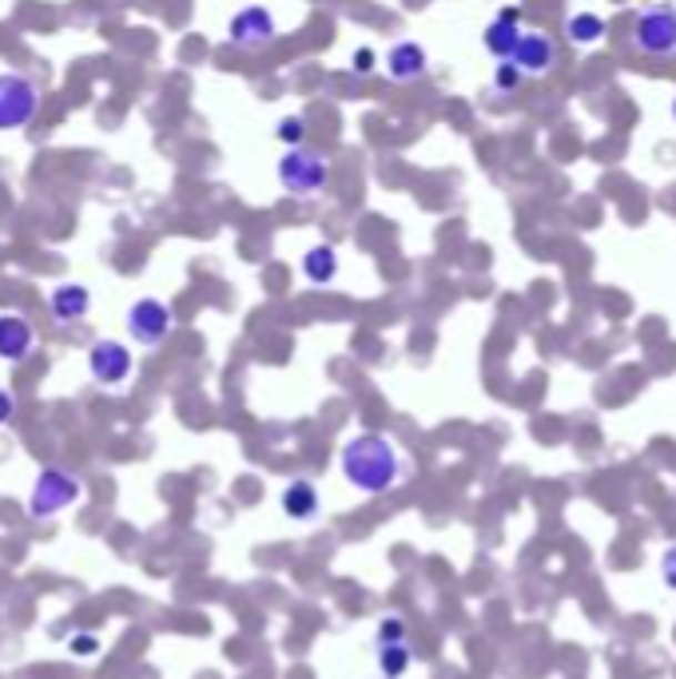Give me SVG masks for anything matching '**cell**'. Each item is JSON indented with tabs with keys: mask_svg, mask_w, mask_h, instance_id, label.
<instances>
[{
	"mask_svg": "<svg viewBox=\"0 0 676 679\" xmlns=\"http://www.w3.org/2000/svg\"><path fill=\"white\" fill-rule=\"evenodd\" d=\"M343 477L359 493H391L402 482V453L382 434H359L343 445Z\"/></svg>",
	"mask_w": 676,
	"mask_h": 679,
	"instance_id": "1",
	"label": "cell"
},
{
	"mask_svg": "<svg viewBox=\"0 0 676 679\" xmlns=\"http://www.w3.org/2000/svg\"><path fill=\"white\" fill-rule=\"evenodd\" d=\"M275 175H279V188L306 199V195H319L331 183V163L311 148H286Z\"/></svg>",
	"mask_w": 676,
	"mask_h": 679,
	"instance_id": "2",
	"label": "cell"
},
{
	"mask_svg": "<svg viewBox=\"0 0 676 679\" xmlns=\"http://www.w3.org/2000/svg\"><path fill=\"white\" fill-rule=\"evenodd\" d=\"M80 500V477L77 473L60 469V465H48V469L37 473L29 493V509L32 517H57V513L72 509Z\"/></svg>",
	"mask_w": 676,
	"mask_h": 679,
	"instance_id": "3",
	"label": "cell"
},
{
	"mask_svg": "<svg viewBox=\"0 0 676 679\" xmlns=\"http://www.w3.org/2000/svg\"><path fill=\"white\" fill-rule=\"evenodd\" d=\"M633 44L645 57H673L676 52V4H645L633 20Z\"/></svg>",
	"mask_w": 676,
	"mask_h": 679,
	"instance_id": "4",
	"label": "cell"
},
{
	"mask_svg": "<svg viewBox=\"0 0 676 679\" xmlns=\"http://www.w3.org/2000/svg\"><path fill=\"white\" fill-rule=\"evenodd\" d=\"M40 112V88L29 75L0 72V132H17L29 128Z\"/></svg>",
	"mask_w": 676,
	"mask_h": 679,
	"instance_id": "5",
	"label": "cell"
},
{
	"mask_svg": "<svg viewBox=\"0 0 676 679\" xmlns=\"http://www.w3.org/2000/svg\"><path fill=\"white\" fill-rule=\"evenodd\" d=\"M275 37H279V20L268 4H248L228 24V40L235 48H243V52H259V48H268Z\"/></svg>",
	"mask_w": 676,
	"mask_h": 679,
	"instance_id": "6",
	"label": "cell"
},
{
	"mask_svg": "<svg viewBox=\"0 0 676 679\" xmlns=\"http://www.w3.org/2000/svg\"><path fill=\"white\" fill-rule=\"evenodd\" d=\"M175 318H172V306L160 298H135L132 311H128V334H132V342H140V346H160L168 334H172Z\"/></svg>",
	"mask_w": 676,
	"mask_h": 679,
	"instance_id": "7",
	"label": "cell"
},
{
	"mask_svg": "<svg viewBox=\"0 0 676 679\" xmlns=\"http://www.w3.org/2000/svg\"><path fill=\"white\" fill-rule=\"evenodd\" d=\"M132 349L124 346V342L115 338H100L92 342V349H88V374L100 382V386H124L128 377H132Z\"/></svg>",
	"mask_w": 676,
	"mask_h": 679,
	"instance_id": "8",
	"label": "cell"
},
{
	"mask_svg": "<svg viewBox=\"0 0 676 679\" xmlns=\"http://www.w3.org/2000/svg\"><path fill=\"white\" fill-rule=\"evenodd\" d=\"M514 64L525 75H545L557 64V40L545 37V32H522V40L514 48Z\"/></svg>",
	"mask_w": 676,
	"mask_h": 679,
	"instance_id": "9",
	"label": "cell"
},
{
	"mask_svg": "<svg viewBox=\"0 0 676 679\" xmlns=\"http://www.w3.org/2000/svg\"><path fill=\"white\" fill-rule=\"evenodd\" d=\"M430 72V52L418 40H398V44L386 52V75L398 80V84H414Z\"/></svg>",
	"mask_w": 676,
	"mask_h": 679,
	"instance_id": "10",
	"label": "cell"
},
{
	"mask_svg": "<svg viewBox=\"0 0 676 679\" xmlns=\"http://www.w3.org/2000/svg\"><path fill=\"white\" fill-rule=\"evenodd\" d=\"M517 20H522V4H505L502 12H497L494 20H490L486 29V52L497 60H514V48L517 40H522V29H517Z\"/></svg>",
	"mask_w": 676,
	"mask_h": 679,
	"instance_id": "11",
	"label": "cell"
},
{
	"mask_svg": "<svg viewBox=\"0 0 676 679\" xmlns=\"http://www.w3.org/2000/svg\"><path fill=\"white\" fill-rule=\"evenodd\" d=\"M37 346V331L29 318L20 314H0V358L4 362H24Z\"/></svg>",
	"mask_w": 676,
	"mask_h": 679,
	"instance_id": "12",
	"label": "cell"
},
{
	"mask_svg": "<svg viewBox=\"0 0 676 679\" xmlns=\"http://www.w3.org/2000/svg\"><path fill=\"white\" fill-rule=\"evenodd\" d=\"M303 278L311 286H331L339 278V251L331 243H315L303 255Z\"/></svg>",
	"mask_w": 676,
	"mask_h": 679,
	"instance_id": "13",
	"label": "cell"
},
{
	"mask_svg": "<svg viewBox=\"0 0 676 679\" xmlns=\"http://www.w3.org/2000/svg\"><path fill=\"white\" fill-rule=\"evenodd\" d=\"M48 306H52V318L57 322H77V318H84L88 306H92V294H88V286H80V283H64L52 291Z\"/></svg>",
	"mask_w": 676,
	"mask_h": 679,
	"instance_id": "14",
	"label": "cell"
},
{
	"mask_svg": "<svg viewBox=\"0 0 676 679\" xmlns=\"http://www.w3.org/2000/svg\"><path fill=\"white\" fill-rule=\"evenodd\" d=\"M283 513L291 520H311L319 513V489L315 482H306V477H299V482H291L283 489Z\"/></svg>",
	"mask_w": 676,
	"mask_h": 679,
	"instance_id": "15",
	"label": "cell"
},
{
	"mask_svg": "<svg viewBox=\"0 0 676 679\" xmlns=\"http://www.w3.org/2000/svg\"><path fill=\"white\" fill-rule=\"evenodd\" d=\"M605 37V20L597 17V12H573V17H565V40L569 44H597V40Z\"/></svg>",
	"mask_w": 676,
	"mask_h": 679,
	"instance_id": "16",
	"label": "cell"
},
{
	"mask_svg": "<svg viewBox=\"0 0 676 679\" xmlns=\"http://www.w3.org/2000/svg\"><path fill=\"white\" fill-rule=\"evenodd\" d=\"M410 643L398 640V643H379V671L382 679H402L410 671Z\"/></svg>",
	"mask_w": 676,
	"mask_h": 679,
	"instance_id": "17",
	"label": "cell"
},
{
	"mask_svg": "<svg viewBox=\"0 0 676 679\" xmlns=\"http://www.w3.org/2000/svg\"><path fill=\"white\" fill-rule=\"evenodd\" d=\"M275 135L286 143V148H303V135H306V120L303 115H283L275 128Z\"/></svg>",
	"mask_w": 676,
	"mask_h": 679,
	"instance_id": "18",
	"label": "cell"
},
{
	"mask_svg": "<svg viewBox=\"0 0 676 679\" xmlns=\"http://www.w3.org/2000/svg\"><path fill=\"white\" fill-rule=\"evenodd\" d=\"M522 80H525V72L514 64V60H502V64L494 68V88H497V92H505V95L517 92V84H522Z\"/></svg>",
	"mask_w": 676,
	"mask_h": 679,
	"instance_id": "19",
	"label": "cell"
},
{
	"mask_svg": "<svg viewBox=\"0 0 676 679\" xmlns=\"http://www.w3.org/2000/svg\"><path fill=\"white\" fill-rule=\"evenodd\" d=\"M374 640H379V643H398V640H406V624H402L398 616H386V620L379 624Z\"/></svg>",
	"mask_w": 676,
	"mask_h": 679,
	"instance_id": "20",
	"label": "cell"
},
{
	"mask_svg": "<svg viewBox=\"0 0 676 679\" xmlns=\"http://www.w3.org/2000/svg\"><path fill=\"white\" fill-rule=\"evenodd\" d=\"M660 580L676 592V545H668L665 557H660Z\"/></svg>",
	"mask_w": 676,
	"mask_h": 679,
	"instance_id": "21",
	"label": "cell"
},
{
	"mask_svg": "<svg viewBox=\"0 0 676 679\" xmlns=\"http://www.w3.org/2000/svg\"><path fill=\"white\" fill-rule=\"evenodd\" d=\"M374 60H379V57H374V48H359V52L351 57V68L359 75H371L374 72Z\"/></svg>",
	"mask_w": 676,
	"mask_h": 679,
	"instance_id": "22",
	"label": "cell"
},
{
	"mask_svg": "<svg viewBox=\"0 0 676 679\" xmlns=\"http://www.w3.org/2000/svg\"><path fill=\"white\" fill-rule=\"evenodd\" d=\"M68 648H72V656H95V651H100V640H95V636H72Z\"/></svg>",
	"mask_w": 676,
	"mask_h": 679,
	"instance_id": "23",
	"label": "cell"
},
{
	"mask_svg": "<svg viewBox=\"0 0 676 679\" xmlns=\"http://www.w3.org/2000/svg\"><path fill=\"white\" fill-rule=\"evenodd\" d=\"M9 417H12V394L9 389H0V425L9 422Z\"/></svg>",
	"mask_w": 676,
	"mask_h": 679,
	"instance_id": "24",
	"label": "cell"
},
{
	"mask_svg": "<svg viewBox=\"0 0 676 679\" xmlns=\"http://www.w3.org/2000/svg\"><path fill=\"white\" fill-rule=\"evenodd\" d=\"M673 120H676V100H673Z\"/></svg>",
	"mask_w": 676,
	"mask_h": 679,
	"instance_id": "25",
	"label": "cell"
}]
</instances>
